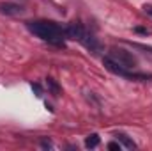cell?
Wrapping results in <instances>:
<instances>
[{"mask_svg": "<svg viewBox=\"0 0 152 151\" xmlns=\"http://www.w3.org/2000/svg\"><path fill=\"white\" fill-rule=\"evenodd\" d=\"M27 29L30 34H34L36 38L48 41L51 44L62 46L64 44V29L50 20H36V21H27Z\"/></svg>", "mask_w": 152, "mask_h": 151, "instance_id": "6da1fadb", "label": "cell"}, {"mask_svg": "<svg viewBox=\"0 0 152 151\" xmlns=\"http://www.w3.org/2000/svg\"><path fill=\"white\" fill-rule=\"evenodd\" d=\"M108 57H112L115 62H118L122 68H126V70H133V68H136L138 66V59L133 55V52H127V50H124V48H110V53H108Z\"/></svg>", "mask_w": 152, "mask_h": 151, "instance_id": "7a4b0ae2", "label": "cell"}, {"mask_svg": "<svg viewBox=\"0 0 152 151\" xmlns=\"http://www.w3.org/2000/svg\"><path fill=\"white\" fill-rule=\"evenodd\" d=\"M103 66L110 71V73H113V75H118V76H126V78H149V76H145V75H133V73H129V70H126V68H122L118 62H115L112 57H104L103 59Z\"/></svg>", "mask_w": 152, "mask_h": 151, "instance_id": "3957f363", "label": "cell"}, {"mask_svg": "<svg viewBox=\"0 0 152 151\" xmlns=\"http://www.w3.org/2000/svg\"><path fill=\"white\" fill-rule=\"evenodd\" d=\"M64 34H66V38L69 39H75V41H81L83 36L87 34V30H85V27L83 25H80V23H69L66 29H64Z\"/></svg>", "mask_w": 152, "mask_h": 151, "instance_id": "277c9868", "label": "cell"}, {"mask_svg": "<svg viewBox=\"0 0 152 151\" xmlns=\"http://www.w3.org/2000/svg\"><path fill=\"white\" fill-rule=\"evenodd\" d=\"M25 9L23 5L20 4H14V2H0V14H5V16H18L21 14Z\"/></svg>", "mask_w": 152, "mask_h": 151, "instance_id": "5b68a950", "label": "cell"}, {"mask_svg": "<svg viewBox=\"0 0 152 151\" xmlns=\"http://www.w3.org/2000/svg\"><path fill=\"white\" fill-rule=\"evenodd\" d=\"M87 50H90V52H99L101 50V44H99V41H97V38H94L88 30H87V34L83 36V39L80 41Z\"/></svg>", "mask_w": 152, "mask_h": 151, "instance_id": "8992f818", "label": "cell"}, {"mask_svg": "<svg viewBox=\"0 0 152 151\" xmlns=\"http://www.w3.org/2000/svg\"><path fill=\"white\" fill-rule=\"evenodd\" d=\"M46 87H48L50 94H53V96H60V93H62V87H60L58 82H57L55 78H51V76L46 78Z\"/></svg>", "mask_w": 152, "mask_h": 151, "instance_id": "52a82bcc", "label": "cell"}, {"mask_svg": "<svg viewBox=\"0 0 152 151\" xmlns=\"http://www.w3.org/2000/svg\"><path fill=\"white\" fill-rule=\"evenodd\" d=\"M99 142H101L99 135H97V133H90V135L85 139V148L94 150V148H97V146H99Z\"/></svg>", "mask_w": 152, "mask_h": 151, "instance_id": "ba28073f", "label": "cell"}, {"mask_svg": "<svg viewBox=\"0 0 152 151\" xmlns=\"http://www.w3.org/2000/svg\"><path fill=\"white\" fill-rule=\"evenodd\" d=\"M115 137H117V141H120L126 148H129V150H134V148H136V144H134V142H133V141L126 135V133H117Z\"/></svg>", "mask_w": 152, "mask_h": 151, "instance_id": "9c48e42d", "label": "cell"}, {"mask_svg": "<svg viewBox=\"0 0 152 151\" xmlns=\"http://www.w3.org/2000/svg\"><path fill=\"white\" fill-rule=\"evenodd\" d=\"M108 150L120 151V150H122V146H120V142H108Z\"/></svg>", "mask_w": 152, "mask_h": 151, "instance_id": "30bf717a", "label": "cell"}, {"mask_svg": "<svg viewBox=\"0 0 152 151\" xmlns=\"http://www.w3.org/2000/svg\"><path fill=\"white\" fill-rule=\"evenodd\" d=\"M30 85H32V89L36 91V96H42V89H41L39 84H30Z\"/></svg>", "mask_w": 152, "mask_h": 151, "instance_id": "8fae6325", "label": "cell"}, {"mask_svg": "<svg viewBox=\"0 0 152 151\" xmlns=\"http://www.w3.org/2000/svg\"><path fill=\"white\" fill-rule=\"evenodd\" d=\"M134 30H136L138 34H143V36H147V34H149V30H147L145 27H134Z\"/></svg>", "mask_w": 152, "mask_h": 151, "instance_id": "7c38bea8", "label": "cell"}, {"mask_svg": "<svg viewBox=\"0 0 152 151\" xmlns=\"http://www.w3.org/2000/svg\"><path fill=\"white\" fill-rule=\"evenodd\" d=\"M41 146L42 148H51V142L50 141H41Z\"/></svg>", "mask_w": 152, "mask_h": 151, "instance_id": "4fadbf2b", "label": "cell"}, {"mask_svg": "<svg viewBox=\"0 0 152 151\" xmlns=\"http://www.w3.org/2000/svg\"><path fill=\"white\" fill-rule=\"evenodd\" d=\"M149 13H151V16H152V7H151V9H149Z\"/></svg>", "mask_w": 152, "mask_h": 151, "instance_id": "5bb4252c", "label": "cell"}]
</instances>
